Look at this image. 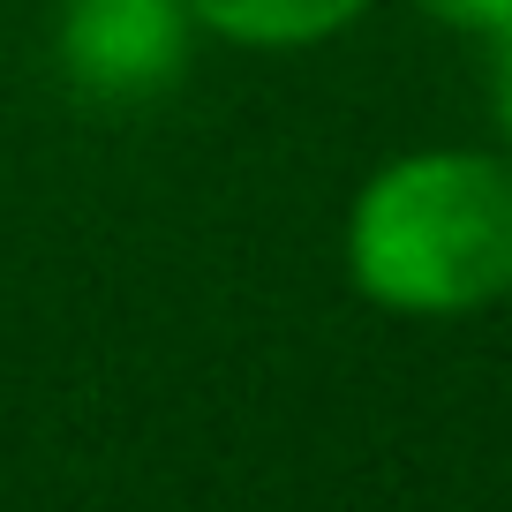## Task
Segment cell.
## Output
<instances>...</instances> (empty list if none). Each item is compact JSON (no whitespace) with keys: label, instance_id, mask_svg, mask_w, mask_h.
<instances>
[{"label":"cell","instance_id":"cell-1","mask_svg":"<svg viewBox=\"0 0 512 512\" xmlns=\"http://www.w3.org/2000/svg\"><path fill=\"white\" fill-rule=\"evenodd\" d=\"M339 272L384 317H475L512 302V151L415 144L369 166L339 219Z\"/></svg>","mask_w":512,"mask_h":512},{"label":"cell","instance_id":"cell-2","mask_svg":"<svg viewBox=\"0 0 512 512\" xmlns=\"http://www.w3.org/2000/svg\"><path fill=\"white\" fill-rule=\"evenodd\" d=\"M196 16L181 0H61L53 68L83 106H151L181 83L196 53Z\"/></svg>","mask_w":512,"mask_h":512},{"label":"cell","instance_id":"cell-3","mask_svg":"<svg viewBox=\"0 0 512 512\" xmlns=\"http://www.w3.org/2000/svg\"><path fill=\"white\" fill-rule=\"evenodd\" d=\"M196 31L241 53H309L347 38L377 0H181Z\"/></svg>","mask_w":512,"mask_h":512},{"label":"cell","instance_id":"cell-4","mask_svg":"<svg viewBox=\"0 0 512 512\" xmlns=\"http://www.w3.org/2000/svg\"><path fill=\"white\" fill-rule=\"evenodd\" d=\"M430 23H445V31H460V38H497L512 23V0H415Z\"/></svg>","mask_w":512,"mask_h":512},{"label":"cell","instance_id":"cell-5","mask_svg":"<svg viewBox=\"0 0 512 512\" xmlns=\"http://www.w3.org/2000/svg\"><path fill=\"white\" fill-rule=\"evenodd\" d=\"M482 53H490V121H497V144L512 151V23L497 38H482Z\"/></svg>","mask_w":512,"mask_h":512}]
</instances>
